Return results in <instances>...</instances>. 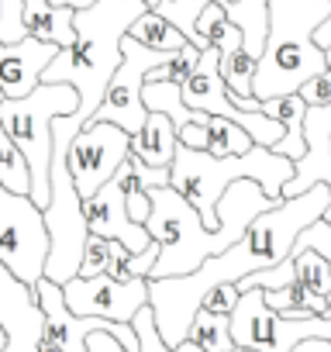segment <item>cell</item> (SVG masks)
Returning a JSON list of instances; mask_svg holds the SVG:
<instances>
[{
	"instance_id": "1",
	"label": "cell",
	"mask_w": 331,
	"mask_h": 352,
	"mask_svg": "<svg viewBox=\"0 0 331 352\" xmlns=\"http://www.w3.org/2000/svg\"><path fill=\"white\" fill-rule=\"evenodd\" d=\"M328 204H331V187L314 184L310 190H304L297 197H283L276 208L262 211L235 245L204 259L194 273L148 280V307L155 314V328H159L162 342L176 349L187 338L190 321H194V314L211 287L238 283L242 276H249L255 270L283 263L293 252L297 235L310 221H317Z\"/></svg>"
},
{
	"instance_id": "2",
	"label": "cell",
	"mask_w": 331,
	"mask_h": 352,
	"mask_svg": "<svg viewBox=\"0 0 331 352\" xmlns=\"http://www.w3.org/2000/svg\"><path fill=\"white\" fill-rule=\"evenodd\" d=\"M145 190H148V201H152V211L145 218V232L159 242V259H155L148 280L194 273L204 259H211V256L225 252L228 245H235L262 211L279 204L255 180H235L218 201L221 225L211 232L201 221L197 208L180 190H173L170 184L145 187Z\"/></svg>"
},
{
	"instance_id": "3",
	"label": "cell",
	"mask_w": 331,
	"mask_h": 352,
	"mask_svg": "<svg viewBox=\"0 0 331 352\" xmlns=\"http://www.w3.org/2000/svg\"><path fill=\"white\" fill-rule=\"evenodd\" d=\"M145 11V0H97L73 14V45L59 49L42 73V83H73L80 94V107L52 121V155H66L69 142L100 107L107 83L121 66V42L128 35V25Z\"/></svg>"
},
{
	"instance_id": "4",
	"label": "cell",
	"mask_w": 331,
	"mask_h": 352,
	"mask_svg": "<svg viewBox=\"0 0 331 352\" xmlns=\"http://www.w3.org/2000/svg\"><path fill=\"white\" fill-rule=\"evenodd\" d=\"M331 14V0H269L266 42L255 59L252 94L259 100L297 94L328 69V52L314 42V28Z\"/></svg>"
},
{
	"instance_id": "5",
	"label": "cell",
	"mask_w": 331,
	"mask_h": 352,
	"mask_svg": "<svg viewBox=\"0 0 331 352\" xmlns=\"http://www.w3.org/2000/svg\"><path fill=\"white\" fill-rule=\"evenodd\" d=\"M290 176H293V159L266 145H252L245 155H225V159L201 148L176 145V155L170 166V187L180 190L197 208L201 221L214 232L221 225L218 201L235 180H255L273 201H283V187Z\"/></svg>"
},
{
	"instance_id": "6",
	"label": "cell",
	"mask_w": 331,
	"mask_h": 352,
	"mask_svg": "<svg viewBox=\"0 0 331 352\" xmlns=\"http://www.w3.org/2000/svg\"><path fill=\"white\" fill-rule=\"evenodd\" d=\"M80 94L73 83H38L28 97H0V124L21 148L32 169V201L49 204V173H52V121L73 114Z\"/></svg>"
},
{
	"instance_id": "7",
	"label": "cell",
	"mask_w": 331,
	"mask_h": 352,
	"mask_svg": "<svg viewBox=\"0 0 331 352\" xmlns=\"http://www.w3.org/2000/svg\"><path fill=\"white\" fill-rule=\"evenodd\" d=\"M45 228H49V259H45V276L56 280L59 287L80 273L83 245H87V218H83V201L76 194V184L69 176L66 155H52V173H49V204L42 208Z\"/></svg>"
},
{
	"instance_id": "8",
	"label": "cell",
	"mask_w": 331,
	"mask_h": 352,
	"mask_svg": "<svg viewBox=\"0 0 331 352\" xmlns=\"http://www.w3.org/2000/svg\"><path fill=\"white\" fill-rule=\"evenodd\" d=\"M49 228L42 208L28 194H14L0 184V263L18 280L35 287L45 276Z\"/></svg>"
},
{
	"instance_id": "9",
	"label": "cell",
	"mask_w": 331,
	"mask_h": 352,
	"mask_svg": "<svg viewBox=\"0 0 331 352\" xmlns=\"http://www.w3.org/2000/svg\"><path fill=\"white\" fill-rule=\"evenodd\" d=\"M128 155H131V135L124 128L111 121H87L83 131L66 148V166L80 201H87L104 184H111Z\"/></svg>"
},
{
	"instance_id": "10",
	"label": "cell",
	"mask_w": 331,
	"mask_h": 352,
	"mask_svg": "<svg viewBox=\"0 0 331 352\" xmlns=\"http://www.w3.org/2000/svg\"><path fill=\"white\" fill-rule=\"evenodd\" d=\"M166 59H170L166 52L145 49L141 42L124 35V42H121V66L114 69V76L107 83V94H104V100H100V107L93 111L90 121H111V124L124 128L128 135H138L145 118H148V107L141 104L145 73L162 66Z\"/></svg>"
},
{
	"instance_id": "11",
	"label": "cell",
	"mask_w": 331,
	"mask_h": 352,
	"mask_svg": "<svg viewBox=\"0 0 331 352\" xmlns=\"http://www.w3.org/2000/svg\"><path fill=\"white\" fill-rule=\"evenodd\" d=\"M35 297H38V307H42V314H45V331H42V338L52 342V345H59L62 352H90V349H87V335L97 331V328L111 331L124 349H131V352L138 349V331H135V324L73 314L69 304H66V297H62V287H59L56 280L42 276V280L35 283Z\"/></svg>"
},
{
	"instance_id": "12",
	"label": "cell",
	"mask_w": 331,
	"mask_h": 352,
	"mask_svg": "<svg viewBox=\"0 0 331 352\" xmlns=\"http://www.w3.org/2000/svg\"><path fill=\"white\" fill-rule=\"evenodd\" d=\"M62 297L73 314L80 318H107L131 324V318L148 304V280H111L107 273L97 276H73L62 283Z\"/></svg>"
},
{
	"instance_id": "13",
	"label": "cell",
	"mask_w": 331,
	"mask_h": 352,
	"mask_svg": "<svg viewBox=\"0 0 331 352\" xmlns=\"http://www.w3.org/2000/svg\"><path fill=\"white\" fill-rule=\"evenodd\" d=\"M0 324L8 328V349L4 352H38L45 314L38 307L35 287L18 280L4 263H0Z\"/></svg>"
},
{
	"instance_id": "14",
	"label": "cell",
	"mask_w": 331,
	"mask_h": 352,
	"mask_svg": "<svg viewBox=\"0 0 331 352\" xmlns=\"http://www.w3.org/2000/svg\"><path fill=\"white\" fill-rule=\"evenodd\" d=\"M83 218H87V232L90 235H104V239H114L121 242L124 249L131 252H145L155 239L145 232V225L131 221L128 214V201H124V190L117 180L104 184L97 194H90L83 201Z\"/></svg>"
},
{
	"instance_id": "15",
	"label": "cell",
	"mask_w": 331,
	"mask_h": 352,
	"mask_svg": "<svg viewBox=\"0 0 331 352\" xmlns=\"http://www.w3.org/2000/svg\"><path fill=\"white\" fill-rule=\"evenodd\" d=\"M304 142H307V152L293 162V176L283 187V197H297V194L310 190L314 184L331 187V100L307 107Z\"/></svg>"
},
{
	"instance_id": "16",
	"label": "cell",
	"mask_w": 331,
	"mask_h": 352,
	"mask_svg": "<svg viewBox=\"0 0 331 352\" xmlns=\"http://www.w3.org/2000/svg\"><path fill=\"white\" fill-rule=\"evenodd\" d=\"M56 52L59 45L32 35L21 42H0V97H28L42 83V73Z\"/></svg>"
},
{
	"instance_id": "17",
	"label": "cell",
	"mask_w": 331,
	"mask_h": 352,
	"mask_svg": "<svg viewBox=\"0 0 331 352\" xmlns=\"http://www.w3.org/2000/svg\"><path fill=\"white\" fill-rule=\"evenodd\" d=\"M176 145H180L176 124H173L170 114H162V111H148L141 131L131 135V155H138L141 162L159 166V169H170L173 166Z\"/></svg>"
},
{
	"instance_id": "18",
	"label": "cell",
	"mask_w": 331,
	"mask_h": 352,
	"mask_svg": "<svg viewBox=\"0 0 331 352\" xmlns=\"http://www.w3.org/2000/svg\"><path fill=\"white\" fill-rule=\"evenodd\" d=\"M25 4V28L32 38L38 42H52L59 49L73 45L76 32H73V8H56L49 0H21Z\"/></svg>"
},
{
	"instance_id": "19",
	"label": "cell",
	"mask_w": 331,
	"mask_h": 352,
	"mask_svg": "<svg viewBox=\"0 0 331 352\" xmlns=\"http://www.w3.org/2000/svg\"><path fill=\"white\" fill-rule=\"evenodd\" d=\"M262 111H266L269 118H276V121L283 124V131H286V138H283L273 152H279V155H286V159L297 162V159L307 152V142H304V114H307V104H304V97H300V94L269 97V100H262Z\"/></svg>"
},
{
	"instance_id": "20",
	"label": "cell",
	"mask_w": 331,
	"mask_h": 352,
	"mask_svg": "<svg viewBox=\"0 0 331 352\" xmlns=\"http://www.w3.org/2000/svg\"><path fill=\"white\" fill-rule=\"evenodd\" d=\"M131 324H135V331H138V349H135V352H173V345L162 342V335H159V328H155V314H152L148 304L131 318ZM87 349H90V352H131V349H124V345H121L111 331H104V328H97V331L87 335Z\"/></svg>"
},
{
	"instance_id": "21",
	"label": "cell",
	"mask_w": 331,
	"mask_h": 352,
	"mask_svg": "<svg viewBox=\"0 0 331 352\" xmlns=\"http://www.w3.org/2000/svg\"><path fill=\"white\" fill-rule=\"evenodd\" d=\"M128 35H131L135 42H141L145 49H155V52H166V56H176V52L190 42L173 21H166V18H162L159 11H152V8L128 25Z\"/></svg>"
},
{
	"instance_id": "22",
	"label": "cell",
	"mask_w": 331,
	"mask_h": 352,
	"mask_svg": "<svg viewBox=\"0 0 331 352\" xmlns=\"http://www.w3.org/2000/svg\"><path fill=\"white\" fill-rule=\"evenodd\" d=\"M197 32H201V38H204L207 45L221 49V59H228L231 52H238V49L245 45L242 28L228 18V11H225L221 0H207V8H204L201 18H197Z\"/></svg>"
},
{
	"instance_id": "23",
	"label": "cell",
	"mask_w": 331,
	"mask_h": 352,
	"mask_svg": "<svg viewBox=\"0 0 331 352\" xmlns=\"http://www.w3.org/2000/svg\"><path fill=\"white\" fill-rule=\"evenodd\" d=\"M187 338L194 345H201L204 352H231L235 338H231V314H218L207 307H197Z\"/></svg>"
},
{
	"instance_id": "24",
	"label": "cell",
	"mask_w": 331,
	"mask_h": 352,
	"mask_svg": "<svg viewBox=\"0 0 331 352\" xmlns=\"http://www.w3.org/2000/svg\"><path fill=\"white\" fill-rule=\"evenodd\" d=\"M141 104L148 111H162V114H170L173 124H187L190 118H197V111H190L183 104V87L180 83H170V80H145L141 83Z\"/></svg>"
},
{
	"instance_id": "25",
	"label": "cell",
	"mask_w": 331,
	"mask_h": 352,
	"mask_svg": "<svg viewBox=\"0 0 331 352\" xmlns=\"http://www.w3.org/2000/svg\"><path fill=\"white\" fill-rule=\"evenodd\" d=\"M252 135L235 124L231 118H221V114H207V152L225 159V155H245L252 148Z\"/></svg>"
},
{
	"instance_id": "26",
	"label": "cell",
	"mask_w": 331,
	"mask_h": 352,
	"mask_svg": "<svg viewBox=\"0 0 331 352\" xmlns=\"http://www.w3.org/2000/svg\"><path fill=\"white\" fill-rule=\"evenodd\" d=\"M290 259H293V280H300L314 297H324V300H328V294H331V270H328L324 256L314 252V249H307V245H297V242H293Z\"/></svg>"
},
{
	"instance_id": "27",
	"label": "cell",
	"mask_w": 331,
	"mask_h": 352,
	"mask_svg": "<svg viewBox=\"0 0 331 352\" xmlns=\"http://www.w3.org/2000/svg\"><path fill=\"white\" fill-rule=\"evenodd\" d=\"M0 184L14 194H28L32 197V169L28 159L21 155V148L11 142L8 128L0 124Z\"/></svg>"
},
{
	"instance_id": "28",
	"label": "cell",
	"mask_w": 331,
	"mask_h": 352,
	"mask_svg": "<svg viewBox=\"0 0 331 352\" xmlns=\"http://www.w3.org/2000/svg\"><path fill=\"white\" fill-rule=\"evenodd\" d=\"M207 8V0H159V4L152 8V11H159L166 21H173L201 52L207 49V42L201 38V32H197V18H201V11Z\"/></svg>"
},
{
	"instance_id": "29",
	"label": "cell",
	"mask_w": 331,
	"mask_h": 352,
	"mask_svg": "<svg viewBox=\"0 0 331 352\" xmlns=\"http://www.w3.org/2000/svg\"><path fill=\"white\" fill-rule=\"evenodd\" d=\"M221 76H225L231 97H255V94H252L255 56H249L245 49H238V52H231L228 59H221Z\"/></svg>"
},
{
	"instance_id": "30",
	"label": "cell",
	"mask_w": 331,
	"mask_h": 352,
	"mask_svg": "<svg viewBox=\"0 0 331 352\" xmlns=\"http://www.w3.org/2000/svg\"><path fill=\"white\" fill-rule=\"evenodd\" d=\"M197 59H201V49L194 45V42H187L176 56H170L162 66H155V69H148L145 73V80H170V83H183L190 73H194V66H197Z\"/></svg>"
},
{
	"instance_id": "31",
	"label": "cell",
	"mask_w": 331,
	"mask_h": 352,
	"mask_svg": "<svg viewBox=\"0 0 331 352\" xmlns=\"http://www.w3.org/2000/svg\"><path fill=\"white\" fill-rule=\"evenodd\" d=\"M21 38H28L25 4L21 0H0V42H21Z\"/></svg>"
},
{
	"instance_id": "32",
	"label": "cell",
	"mask_w": 331,
	"mask_h": 352,
	"mask_svg": "<svg viewBox=\"0 0 331 352\" xmlns=\"http://www.w3.org/2000/svg\"><path fill=\"white\" fill-rule=\"evenodd\" d=\"M107 259H111V239L104 235H87V245H83V259H80V273L76 276H97L107 270Z\"/></svg>"
},
{
	"instance_id": "33",
	"label": "cell",
	"mask_w": 331,
	"mask_h": 352,
	"mask_svg": "<svg viewBox=\"0 0 331 352\" xmlns=\"http://www.w3.org/2000/svg\"><path fill=\"white\" fill-rule=\"evenodd\" d=\"M297 245H307V249L321 252L324 263H328V270H331V221H324V218L310 221V225L297 235ZM328 307H331V294H328Z\"/></svg>"
},
{
	"instance_id": "34",
	"label": "cell",
	"mask_w": 331,
	"mask_h": 352,
	"mask_svg": "<svg viewBox=\"0 0 331 352\" xmlns=\"http://www.w3.org/2000/svg\"><path fill=\"white\" fill-rule=\"evenodd\" d=\"M238 287L235 283H218V287H211L207 294H204V300H201V307H207V311H218V314H231L235 311V304H238Z\"/></svg>"
},
{
	"instance_id": "35",
	"label": "cell",
	"mask_w": 331,
	"mask_h": 352,
	"mask_svg": "<svg viewBox=\"0 0 331 352\" xmlns=\"http://www.w3.org/2000/svg\"><path fill=\"white\" fill-rule=\"evenodd\" d=\"M176 138H180V145H187V148L207 152V114L197 111V118H190L187 124L176 128Z\"/></svg>"
},
{
	"instance_id": "36",
	"label": "cell",
	"mask_w": 331,
	"mask_h": 352,
	"mask_svg": "<svg viewBox=\"0 0 331 352\" xmlns=\"http://www.w3.org/2000/svg\"><path fill=\"white\" fill-rule=\"evenodd\" d=\"M297 94L304 97V104H307V107L328 104V100H331V66H328L324 73H317L314 80H307V83L297 90Z\"/></svg>"
},
{
	"instance_id": "37",
	"label": "cell",
	"mask_w": 331,
	"mask_h": 352,
	"mask_svg": "<svg viewBox=\"0 0 331 352\" xmlns=\"http://www.w3.org/2000/svg\"><path fill=\"white\" fill-rule=\"evenodd\" d=\"M314 42H317L321 49H331V14H328V18H324V21L314 28Z\"/></svg>"
},
{
	"instance_id": "38",
	"label": "cell",
	"mask_w": 331,
	"mask_h": 352,
	"mask_svg": "<svg viewBox=\"0 0 331 352\" xmlns=\"http://www.w3.org/2000/svg\"><path fill=\"white\" fill-rule=\"evenodd\" d=\"M293 352H331V342L328 338H307V342L293 345Z\"/></svg>"
},
{
	"instance_id": "39",
	"label": "cell",
	"mask_w": 331,
	"mask_h": 352,
	"mask_svg": "<svg viewBox=\"0 0 331 352\" xmlns=\"http://www.w3.org/2000/svg\"><path fill=\"white\" fill-rule=\"evenodd\" d=\"M173 352H204V349H201V345H194L190 338H183V342H180V345L173 349ZM231 352H255V349H242V345H235Z\"/></svg>"
},
{
	"instance_id": "40",
	"label": "cell",
	"mask_w": 331,
	"mask_h": 352,
	"mask_svg": "<svg viewBox=\"0 0 331 352\" xmlns=\"http://www.w3.org/2000/svg\"><path fill=\"white\" fill-rule=\"evenodd\" d=\"M49 4H56V8H73V11H83V8L97 4V0H49Z\"/></svg>"
},
{
	"instance_id": "41",
	"label": "cell",
	"mask_w": 331,
	"mask_h": 352,
	"mask_svg": "<svg viewBox=\"0 0 331 352\" xmlns=\"http://www.w3.org/2000/svg\"><path fill=\"white\" fill-rule=\"evenodd\" d=\"M38 352H62V349H59V345H52V342H45V338H42V342H38Z\"/></svg>"
},
{
	"instance_id": "42",
	"label": "cell",
	"mask_w": 331,
	"mask_h": 352,
	"mask_svg": "<svg viewBox=\"0 0 331 352\" xmlns=\"http://www.w3.org/2000/svg\"><path fill=\"white\" fill-rule=\"evenodd\" d=\"M4 349H8V328L0 324V352H4Z\"/></svg>"
},
{
	"instance_id": "43",
	"label": "cell",
	"mask_w": 331,
	"mask_h": 352,
	"mask_svg": "<svg viewBox=\"0 0 331 352\" xmlns=\"http://www.w3.org/2000/svg\"><path fill=\"white\" fill-rule=\"evenodd\" d=\"M145 4H148V8H155V4H159V0H145Z\"/></svg>"
},
{
	"instance_id": "44",
	"label": "cell",
	"mask_w": 331,
	"mask_h": 352,
	"mask_svg": "<svg viewBox=\"0 0 331 352\" xmlns=\"http://www.w3.org/2000/svg\"><path fill=\"white\" fill-rule=\"evenodd\" d=\"M324 52H328V66H331V49H324Z\"/></svg>"
},
{
	"instance_id": "45",
	"label": "cell",
	"mask_w": 331,
	"mask_h": 352,
	"mask_svg": "<svg viewBox=\"0 0 331 352\" xmlns=\"http://www.w3.org/2000/svg\"><path fill=\"white\" fill-rule=\"evenodd\" d=\"M221 4H231V0H221Z\"/></svg>"
}]
</instances>
